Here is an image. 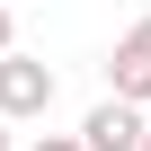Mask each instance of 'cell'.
<instances>
[{
	"label": "cell",
	"mask_w": 151,
	"mask_h": 151,
	"mask_svg": "<svg viewBox=\"0 0 151 151\" xmlns=\"http://www.w3.org/2000/svg\"><path fill=\"white\" fill-rule=\"evenodd\" d=\"M45 116H53V62L9 53L0 62V124H45Z\"/></svg>",
	"instance_id": "6da1fadb"
},
{
	"label": "cell",
	"mask_w": 151,
	"mask_h": 151,
	"mask_svg": "<svg viewBox=\"0 0 151 151\" xmlns=\"http://www.w3.org/2000/svg\"><path fill=\"white\" fill-rule=\"evenodd\" d=\"M107 98H124V107L151 116V18H133L116 36V53H107Z\"/></svg>",
	"instance_id": "7a4b0ae2"
},
{
	"label": "cell",
	"mask_w": 151,
	"mask_h": 151,
	"mask_svg": "<svg viewBox=\"0 0 151 151\" xmlns=\"http://www.w3.org/2000/svg\"><path fill=\"white\" fill-rule=\"evenodd\" d=\"M142 133H151V116H142V107H124V98H98V107H89V124H80V142H89V151H142Z\"/></svg>",
	"instance_id": "3957f363"
},
{
	"label": "cell",
	"mask_w": 151,
	"mask_h": 151,
	"mask_svg": "<svg viewBox=\"0 0 151 151\" xmlns=\"http://www.w3.org/2000/svg\"><path fill=\"white\" fill-rule=\"evenodd\" d=\"M27 151H89V142H80V133H36Z\"/></svg>",
	"instance_id": "277c9868"
},
{
	"label": "cell",
	"mask_w": 151,
	"mask_h": 151,
	"mask_svg": "<svg viewBox=\"0 0 151 151\" xmlns=\"http://www.w3.org/2000/svg\"><path fill=\"white\" fill-rule=\"evenodd\" d=\"M18 53V27H9V9H0V62H9Z\"/></svg>",
	"instance_id": "5b68a950"
},
{
	"label": "cell",
	"mask_w": 151,
	"mask_h": 151,
	"mask_svg": "<svg viewBox=\"0 0 151 151\" xmlns=\"http://www.w3.org/2000/svg\"><path fill=\"white\" fill-rule=\"evenodd\" d=\"M0 151H18V142H9V124H0Z\"/></svg>",
	"instance_id": "8992f818"
},
{
	"label": "cell",
	"mask_w": 151,
	"mask_h": 151,
	"mask_svg": "<svg viewBox=\"0 0 151 151\" xmlns=\"http://www.w3.org/2000/svg\"><path fill=\"white\" fill-rule=\"evenodd\" d=\"M142 151H151V133H142Z\"/></svg>",
	"instance_id": "52a82bcc"
}]
</instances>
